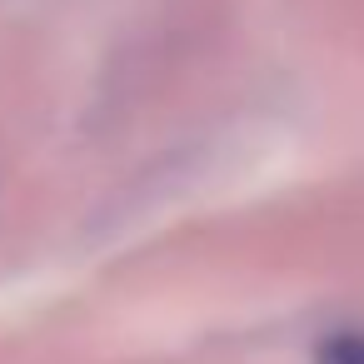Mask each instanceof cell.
<instances>
[{"mask_svg": "<svg viewBox=\"0 0 364 364\" xmlns=\"http://www.w3.org/2000/svg\"><path fill=\"white\" fill-rule=\"evenodd\" d=\"M319 364H364V339L359 334H339L319 349Z\"/></svg>", "mask_w": 364, "mask_h": 364, "instance_id": "obj_1", "label": "cell"}]
</instances>
